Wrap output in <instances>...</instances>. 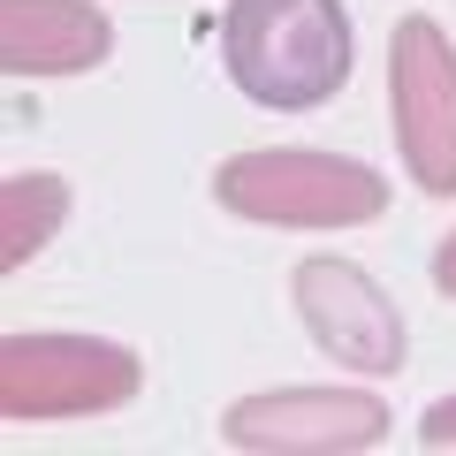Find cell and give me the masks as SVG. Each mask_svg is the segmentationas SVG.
<instances>
[{"label": "cell", "mask_w": 456, "mask_h": 456, "mask_svg": "<svg viewBox=\"0 0 456 456\" xmlns=\"http://www.w3.org/2000/svg\"><path fill=\"white\" fill-rule=\"evenodd\" d=\"M221 61L251 107H327L350 84V16H342V0H228Z\"/></svg>", "instance_id": "cell-1"}, {"label": "cell", "mask_w": 456, "mask_h": 456, "mask_svg": "<svg viewBox=\"0 0 456 456\" xmlns=\"http://www.w3.org/2000/svg\"><path fill=\"white\" fill-rule=\"evenodd\" d=\"M213 198L244 221H274V228H358L388 213V183L365 160L312 152V145H259L221 160Z\"/></svg>", "instance_id": "cell-2"}, {"label": "cell", "mask_w": 456, "mask_h": 456, "mask_svg": "<svg viewBox=\"0 0 456 456\" xmlns=\"http://www.w3.org/2000/svg\"><path fill=\"white\" fill-rule=\"evenodd\" d=\"M137 388H145V365L122 342H99V335H8L0 342V419H16V426L122 411Z\"/></svg>", "instance_id": "cell-3"}, {"label": "cell", "mask_w": 456, "mask_h": 456, "mask_svg": "<svg viewBox=\"0 0 456 456\" xmlns=\"http://www.w3.org/2000/svg\"><path fill=\"white\" fill-rule=\"evenodd\" d=\"M395 145L426 198H456V46L434 16H403L388 38Z\"/></svg>", "instance_id": "cell-4"}, {"label": "cell", "mask_w": 456, "mask_h": 456, "mask_svg": "<svg viewBox=\"0 0 456 456\" xmlns=\"http://www.w3.org/2000/svg\"><path fill=\"white\" fill-rule=\"evenodd\" d=\"M221 434L251 456H350L388 434V403L365 388H266L228 403Z\"/></svg>", "instance_id": "cell-5"}, {"label": "cell", "mask_w": 456, "mask_h": 456, "mask_svg": "<svg viewBox=\"0 0 456 456\" xmlns=\"http://www.w3.org/2000/svg\"><path fill=\"white\" fill-rule=\"evenodd\" d=\"M297 312H305L312 342H320L335 365H358V373H395L403 365V312L388 305L365 266L350 259H305L297 266Z\"/></svg>", "instance_id": "cell-6"}, {"label": "cell", "mask_w": 456, "mask_h": 456, "mask_svg": "<svg viewBox=\"0 0 456 456\" xmlns=\"http://www.w3.org/2000/svg\"><path fill=\"white\" fill-rule=\"evenodd\" d=\"M114 53V23L92 0H0V69L8 77H84Z\"/></svg>", "instance_id": "cell-7"}, {"label": "cell", "mask_w": 456, "mask_h": 456, "mask_svg": "<svg viewBox=\"0 0 456 456\" xmlns=\"http://www.w3.org/2000/svg\"><path fill=\"white\" fill-rule=\"evenodd\" d=\"M69 221V183L61 175H8L0 183V266L16 274L53 244V228Z\"/></svg>", "instance_id": "cell-8"}, {"label": "cell", "mask_w": 456, "mask_h": 456, "mask_svg": "<svg viewBox=\"0 0 456 456\" xmlns=\"http://www.w3.org/2000/svg\"><path fill=\"white\" fill-rule=\"evenodd\" d=\"M419 441H426V449H456V395L426 403V419H419Z\"/></svg>", "instance_id": "cell-9"}, {"label": "cell", "mask_w": 456, "mask_h": 456, "mask_svg": "<svg viewBox=\"0 0 456 456\" xmlns=\"http://www.w3.org/2000/svg\"><path fill=\"white\" fill-rule=\"evenodd\" d=\"M434 289L456 297V236H441V251H434Z\"/></svg>", "instance_id": "cell-10"}]
</instances>
